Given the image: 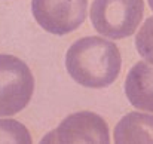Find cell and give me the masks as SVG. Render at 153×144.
Wrapping results in <instances>:
<instances>
[{"label": "cell", "mask_w": 153, "mask_h": 144, "mask_svg": "<svg viewBox=\"0 0 153 144\" xmlns=\"http://www.w3.org/2000/svg\"><path fill=\"white\" fill-rule=\"evenodd\" d=\"M31 12L43 30L64 36L85 21L88 0H31Z\"/></svg>", "instance_id": "277c9868"}, {"label": "cell", "mask_w": 153, "mask_h": 144, "mask_svg": "<svg viewBox=\"0 0 153 144\" xmlns=\"http://www.w3.org/2000/svg\"><path fill=\"white\" fill-rule=\"evenodd\" d=\"M143 12V0H94L89 15L97 33L117 40L135 33Z\"/></svg>", "instance_id": "7a4b0ae2"}, {"label": "cell", "mask_w": 153, "mask_h": 144, "mask_svg": "<svg viewBox=\"0 0 153 144\" xmlns=\"http://www.w3.org/2000/svg\"><path fill=\"white\" fill-rule=\"evenodd\" d=\"M122 58L117 46L98 36L76 40L65 53V68L71 79L86 88H107L119 76Z\"/></svg>", "instance_id": "6da1fadb"}, {"label": "cell", "mask_w": 153, "mask_h": 144, "mask_svg": "<svg viewBox=\"0 0 153 144\" xmlns=\"http://www.w3.org/2000/svg\"><path fill=\"white\" fill-rule=\"evenodd\" d=\"M128 101L140 110L153 113V65L140 61L129 70L125 80Z\"/></svg>", "instance_id": "8992f818"}, {"label": "cell", "mask_w": 153, "mask_h": 144, "mask_svg": "<svg viewBox=\"0 0 153 144\" xmlns=\"http://www.w3.org/2000/svg\"><path fill=\"white\" fill-rule=\"evenodd\" d=\"M34 91L28 65L13 55L0 53V116H12L25 108Z\"/></svg>", "instance_id": "3957f363"}, {"label": "cell", "mask_w": 153, "mask_h": 144, "mask_svg": "<svg viewBox=\"0 0 153 144\" xmlns=\"http://www.w3.org/2000/svg\"><path fill=\"white\" fill-rule=\"evenodd\" d=\"M31 135L28 129L13 120V119H0V143H31Z\"/></svg>", "instance_id": "ba28073f"}, {"label": "cell", "mask_w": 153, "mask_h": 144, "mask_svg": "<svg viewBox=\"0 0 153 144\" xmlns=\"http://www.w3.org/2000/svg\"><path fill=\"white\" fill-rule=\"evenodd\" d=\"M149 1V6H150V9L153 10V0H147Z\"/></svg>", "instance_id": "30bf717a"}, {"label": "cell", "mask_w": 153, "mask_h": 144, "mask_svg": "<svg viewBox=\"0 0 153 144\" xmlns=\"http://www.w3.org/2000/svg\"><path fill=\"white\" fill-rule=\"evenodd\" d=\"M135 48L138 53L153 64V16H149L135 36Z\"/></svg>", "instance_id": "9c48e42d"}, {"label": "cell", "mask_w": 153, "mask_h": 144, "mask_svg": "<svg viewBox=\"0 0 153 144\" xmlns=\"http://www.w3.org/2000/svg\"><path fill=\"white\" fill-rule=\"evenodd\" d=\"M114 143H153V116L146 113H128L114 128Z\"/></svg>", "instance_id": "52a82bcc"}, {"label": "cell", "mask_w": 153, "mask_h": 144, "mask_svg": "<svg viewBox=\"0 0 153 144\" xmlns=\"http://www.w3.org/2000/svg\"><path fill=\"white\" fill-rule=\"evenodd\" d=\"M43 143H110L108 126L92 111H77L67 116L58 128L43 137Z\"/></svg>", "instance_id": "5b68a950"}]
</instances>
